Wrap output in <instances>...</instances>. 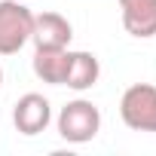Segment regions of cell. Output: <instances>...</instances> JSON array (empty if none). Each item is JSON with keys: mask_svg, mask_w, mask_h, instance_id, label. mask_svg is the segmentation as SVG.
I'll return each instance as SVG.
<instances>
[{"mask_svg": "<svg viewBox=\"0 0 156 156\" xmlns=\"http://www.w3.org/2000/svg\"><path fill=\"white\" fill-rule=\"evenodd\" d=\"M98 129H101V110L86 98L67 101L58 113V135L67 144H86L98 135Z\"/></svg>", "mask_w": 156, "mask_h": 156, "instance_id": "obj_1", "label": "cell"}, {"mask_svg": "<svg viewBox=\"0 0 156 156\" xmlns=\"http://www.w3.org/2000/svg\"><path fill=\"white\" fill-rule=\"evenodd\" d=\"M34 34V12L19 0H0V55H16Z\"/></svg>", "mask_w": 156, "mask_h": 156, "instance_id": "obj_2", "label": "cell"}, {"mask_svg": "<svg viewBox=\"0 0 156 156\" xmlns=\"http://www.w3.org/2000/svg\"><path fill=\"white\" fill-rule=\"evenodd\" d=\"M119 116L132 132H156V86H129L119 98Z\"/></svg>", "mask_w": 156, "mask_h": 156, "instance_id": "obj_3", "label": "cell"}, {"mask_svg": "<svg viewBox=\"0 0 156 156\" xmlns=\"http://www.w3.org/2000/svg\"><path fill=\"white\" fill-rule=\"evenodd\" d=\"M49 119H52V107H49V101H46L43 95H37V92L22 95V98L16 101V107H12V122H16V129H19L22 135H40V132L49 126Z\"/></svg>", "mask_w": 156, "mask_h": 156, "instance_id": "obj_4", "label": "cell"}, {"mask_svg": "<svg viewBox=\"0 0 156 156\" xmlns=\"http://www.w3.org/2000/svg\"><path fill=\"white\" fill-rule=\"evenodd\" d=\"M119 12L132 37H156V0H119Z\"/></svg>", "mask_w": 156, "mask_h": 156, "instance_id": "obj_5", "label": "cell"}, {"mask_svg": "<svg viewBox=\"0 0 156 156\" xmlns=\"http://www.w3.org/2000/svg\"><path fill=\"white\" fill-rule=\"evenodd\" d=\"M70 67V49H55V46H37L34 52V73L49 86H64Z\"/></svg>", "mask_w": 156, "mask_h": 156, "instance_id": "obj_6", "label": "cell"}, {"mask_svg": "<svg viewBox=\"0 0 156 156\" xmlns=\"http://www.w3.org/2000/svg\"><path fill=\"white\" fill-rule=\"evenodd\" d=\"M70 37H73V28H70V22L64 16H58V12L34 16V34H31V40L37 46L64 49V46H70Z\"/></svg>", "mask_w": 156, "mask_h": 156, "instance_id": "obj_7", "label": "cell"}, {"mask_svg": "<svg viewBox=\"0 0 156 156\" xmlns=\"http://www.w3.org/2000/svg\"><path fill=\"white\" fill-rule=\"evenodd\" d=\"M98 76H101V64L92 52H70V67H67V80L64 86H70L73 92H86L98 83Z\"/></svg>", "mask_w": 156, "mask_h": 156, "instance_id": "obj_8", "label": "cell"}, {"mask_svg": "<svg viewBox=\"0 0 156 156\" xmlns=\"http://www.w3.org/2000/svg\"><path fill=\"white\" fill-rule=\"evenodd\" d=\"M0 86H3V70H0Z\"/></svg>", "mask_w": 156, "mask_h": 156, "instance_id": "obj_9", "label": "cell"}]
</instances>
